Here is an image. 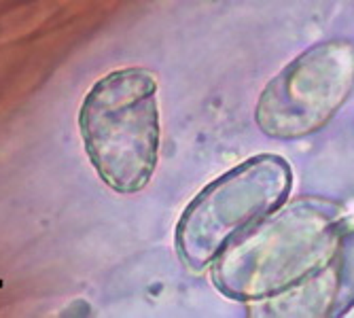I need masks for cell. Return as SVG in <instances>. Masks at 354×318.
<instances>
[{
    "label": "cell",
    "instance_id": "cell-1",
    "mask_svg": "<svg viewBox=\"0 0 354 318\" xmlns=\"http://www.w3.org/2000/svg\"><path fill=\"white\" fill-rule=\"evenodd\" d=\"M342 210L299 200L240 232L212 261L216 289L232 299H276L316 274L335 250Z\"/></svg>",
    "mask_w": 354,
    "mask_h": 318
},
{
    "label": "cell",
    "instance_id": "cell-2",
    "mask_svg": "<svg viewBox=\"0 0 354 318\" xmlns=\"http://www.w3.org/2000/svg\"><path fill=\"white\" fill-rule=\"evenodd\" d=\"M79 130L91 166L113 191L145 189L159 153L155 75L134 66L95 81L79 109Z\"/></svg>",
    "mask_w": 354,
    "mask_h": 318
},
{
    "label": "cell",
    "instance_id": "cell-3",
    "mask_svg": "<svg viewBox=\"0 0 354 318\" xmlns=\"http://www.w3.org/2000/svg\"><path fill=\"white\" fill-rule=\"evenodd\" d=\"M291 189V168L259 155L232 168L193 200L176 227V250L191 270H206L240 232L276 210Z\"/></svg>",
    "mask_w": 354,
    "mask_h": 318
},
{
    "label": "cell",
    "instance_id": "cell-4",
    "mask_svg": "<svg viewBox=\"0 0 354 318\" xmlns=\"http://www.w3.org/2000/svg\"><path fill=\"white\" fill-rule=\"evenodd\" d=\"M354 85V47L320 43L295 57L268 83L254 119L272 138H299L323 127Z\"/></svg>",
    "mask_w": 354,
    "mask_h": 318
},
{
    "label": "cell",
    "instance_id": "cell-5",
    "mask_svg": "<svg viewBox=\"0 0 354 318\" xmlns=\"http://www.w3.org/2000/svg\"><path fill=\"white\" fill-rule=\"evenodd\" d=\"M276 299L284 303H323L327 314L337 316L354 306V218H344L331 259L316 274Z\"/></svg>",
    "mask_w": 354,
    "mask_h": 318
}]
</instances>
